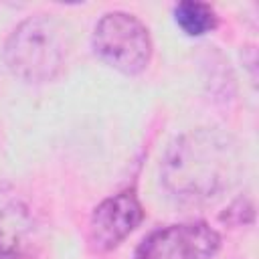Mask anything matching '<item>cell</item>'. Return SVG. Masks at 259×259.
I'll return each mask as SVG.
<instances>
[{
  "label": "cell",
  "mask_w": 259,
  "mask_h": 259,
  "mask_svg": "<svg viewBox=\"0 0 259 259\" xmlns=\"http://www.w3.org/2000/svg\"><path fill=\"white\" fill-rule=\"evenodd\" d=\"M219 247L221 237L206 223H182L150 233L134 259H210Z\"/></svg>",
  "instance_id": "4"
},
{
  "label": "cell",
  "mask_w": 259,
  "mask_h": 259,
  "mask_svg": "<svg viewBox=\"0 0 259 259\" xmlns=\"http://www.w3.org/2000/svg\"><path fill=\"white\" fill-rule=\"evenodd\" d=\"M174 18L178 26L190 36L206 34L217 26V12L210 8V4L194 2V0L180 2L174 8Z\"/></svg>",
  "instance_id": "6"
},
{
  "label": "cell",
  "mask_w": 259,
  "mask_h": 259,
  "mask_svg": "<svg viewBox=\"0 0 259 259\" xmlns=\"http://www.w3.org/2000/svg\"><path fill=\"white\" fill-rule=\"evenodd\" d=\"M144 219L142 204L134 190L105 198L91 214L89 243L95 251L115 249Z\"/></svg>",
  "instance_id": "5"
},
{
  "label": "cell",
  "mask_w": 259,
  "mask_h": 259,
  "mask_svg": "<svg viewBox=\"0 0 259 259\" xmlns=\"http://www.w3.org/2000/svg\"><path fill=\"white\" fill-rule=\"evenodd\" d=\"M95 55L123 75L142 73L152 59V38L146 24L127 12H107L93 28Z\"/></svg>",
  "instance_id": "3"
},
{
  "label": "cell",
  "mask_w": 259,
  "mask_h": 259,
  "mask_svg": "<svg viewBox=\"0 0 259 259\" xmlns=\"http://www.w3.org/2000/svg\"><path fill=\"white\" fill-rule=\"evenodd\" d=\"M67 30L47 14L22 20L6 40L4 61L10 73L26 83L55 79L67 61Z\"/></svg>",
  "instance_id": "2"
},
{
  "label": "cell",
  "mask_w": 259,
  "mask_h": 259,
  "mask_svg": "<svg viewBox=\"0 0 259 259\" xmlns=\"http://www.w3.org/2000/svg\"><path fill=\"white\" fill-rule=\"evenodd\" d=\"M243 170L237 140L214 127L180 136L162 160V184L182 204H208L231 190Z\"/></svg>",
  "instance_id": "1"
},
{
  "label": "cell",
  "mask_w": 259,
  "mask_h": 259,
  "mask_svg": "<svg viewBox=\"0 0 259 259\" xmlns=\"http://www.w3.org/2000/svg\"><path fill=\"white\" fill-rule=\"evenodd\" d=\"M0 259H22V253L16 247L0 241Z\"/></svg>",
  "instance_id": "7"
}]
</instances>
